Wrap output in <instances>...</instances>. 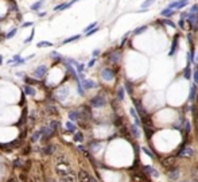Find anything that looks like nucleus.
Segmentation results:
<instances>
[{
  "instance_id": "393cba45",
  "label": "nucleus",
  "mask_w": 198,
  "mask_h": 182,
  "mask_svg": "<svg viewBox=\"0 0 198 182\" xmlns=\"http://www.w3.org/2000/svg\"><path fill=\"white\" fill-rule=\"evenodd\" d=\"M154 3H155V0H147V1H144V3L142 4V8H148V7L152 6Z\"/></svg>"
},
{
  "instance_id": "49530a36",
  "label": "nucleus",
  "mask_w": 198,
  "mask_h": 182,
  "mask_svg": "<svg viewBox=\"0 0 198 182\" xmlns=\"http://www.w3.org/2000/svg\"><path fill=\"white\" fill-rule=\"evenodd\" d=\"M94 65V59H92L91 62H89V65H88V66H89V68H92V66H93Z\"/></svg>"
},
{
  "instance_id": "bb28decb",
  "label": "nucleus",
  "mask_w": 198,
  "mask_h": 182,
  "mask_svg": "<svg viewBox=\"0 0 198 182\" xmlns=\"http://www.w3.org/2000/svg\"><path fill=\"white\" fill-rule=\"evenodd\" d=\"M74 140H76V142H82V140H84V136H82L81 132H77L76 135H74Z\"/></svg>"
},
{
  "instance_id": "79ce46f5",
  "label": "nucleus",
  "mask_w": 198,
  "mask_h": 182,
  "mask_svg": "<svg viewBox=\"0 0 198 182\" xmlns=\"http://www.w3.org/2000/svg\"><path fill=\"white\" fill-rule=\"evenodd\" d=\"M20 179L26 182V181H27V174H26V173H22V174H20Z\"/></svg>"
},
{
  "instance_id": "6ab92c4d",
  "label": "nucleus",
  "mask_w": 198,
  "mask_h": 182,
  "mask_svg": "<svg viewBox=\"0 0 198 182\" xmlns=\"http://www.w3.org/2000/svg\"><path fill=\"white\" fill-rule=\"evenodd\" d=\"M177 42H178V35H175L174 41H172V46H171V50H170L169 56H174V51H175V49H177Z\"/></svg>"
},
{
  "instance_id": "c756f323",
  "label": "nucleus",
  "mask_w": 198,
  "mask_h": 182,
  "mask_svg": "<svg viewBox=\"0 0 198 182\" xmlns=\"http://www.w3.org/2000/svg\"><path fill=\"white\" fill-rule=\"evenodd\" d=\"M80 38V35H74V37H70V38H67V39H65L64 41V43H69V42H73V41H77V39Z\"/></svg>"
},
{
  "instance_id": "f3484780",
  "label": "nucleus",
  "mask_w": 198,
  "mask_h": 182,
  "mask_svg": "<svg viewBox=\"0 0 198 182\" xmlns=\"http://www.w3.org/2000/svg\"><path fill=\"white\" fill-rule=\"evenodd\" d=\"M26 120H27V108H23V113H22V116H20V120H19V126L20 124H24L26 123Z\"/></svg>"
},
{
  "instance_id": "c85d7f7f",
  "label": "nucleus",
  "mask_w": 198,
  "mask_h": 182,
  "mask_svg": "<svg viewBox=\"0 0 198 182\" xmlns=\"http://www.w3.org/2000/svg\"><path fill=\"white\" fill-rule=\"evenodd\" d=\"M45 46H53L51 42H47V41H42L38 43V47H45Z\"/></svg>"
},
{
  "instance_id": "9b49d317",
  "label": "nucleus",
  "mask_w": 198,
  "mask_h": 182,
  "mask_svg": "<svg viewBox=\"0 0 198 182\" xmlns=\"http://www.w3.org/2000/svg\"><path fill=\"white\" fill-rule=\"evenodd\" d=\"M179 155L181 156H191V155H194V151H193V148H185V150H182L181 153H179Z\"/></svg>"
},
{
  "instance_id": "1a4fd4ad",
  "label": "nucleus",
  "mask_w": 198,
  "mask_h": 182,
  "mask_svg": "<svg viewBox=\"0 0 198 182\" xmlns=\"http://www.w3.org/2000/svg\"><path fill=\"white\" fill-rule=\"evenodd\" d=\"M82 85H84L85 89H92V88H94V86H96V82L92 81V80H84Z\"/></svg>"
},
{
  "instance_id": "dca6fc26",
  "label": "nucleus",
  "mask_w": 198,
  "mask_h": 182,
  "mask_svg": "<svg viewBox=\"0 0 198 182\" xmlns=\"http://www.w3.org/2000/svg\"><path fill=\"white\" fill-rule=\"evenodd\" d=\"M41 135H42L41 129H39V131H37V132H34V134H32V136H31V142H32V143L38 142L39 139H41Z\"/></svg>"
},
{
  "instance_id": "473e14b6",
  "label": "nucleus",
  "mask_w": 198,
  "mask_h": 182,
  "mask_svg": "<svg viewBox=\"0 0 198 182\" xmlns=\"http://www.w3.org/2000/svg\"><path fill=\"white\" fill-rule=\"evenodd\" d=\"M132 132H134V135L136 136V138L140 135V132H139V129H137V127H136V126H132Z\"/></svg>"
},
{
  "instance_id": "f257e3e1",
  "label": "nucleus",
  "mask_w": 198,
  "mask_h": 182,
  "mask_svg": "<svg viewBox=\"0 0 198 182\" xmlns=\"http://www.w3.org/2000/svg\"><path fill=\"white\" fill-rule=\"evenodd\" d=\"M41 132H42L41 142H43V143H47V142H49L53 136L56 135V131H54V129H51L50 127H43V128H41Z\"/></svg>"
},
{
  "instance_id": "5fc2aeb1",
  "label": "nucleus",
  "mask_w": 198,
  "mask_h": 182,
  "mask_svg": "<svg viewBox=\"0 0 198 182\" xmlns=\"http://www.w3.org/2000/svg\"><path fill=\"white\" fill-rule=\"evenodd\" d=\"M197 12H198V11H197Z\"/></svg>"
},
{
  "instance_id": "a211bd4d",
  "label": "nucleus",
  "mask_w": 198,
  "mask_h": 182,
  "mask_svg": "<svg viewBox=\"0 0 198 182\" xmlns=\"http://www.w3.org/2000/svg\"><path fill=\"white\" fill-rule=\"evenodd\" d=\"M195 93H197V86L193 85L191 89H190V94H189V100L190 101H193L195 99Z\"/></svg>"
},
{
  "instance_id": "f704fd0d",
  "label": "nucleus",
  "mask_w": 198,
  "mask_h": 182,
  "mask_svg": "<svg viewBox=\"0 0 198 182\" xmlns=\"http://www.w3.org/2000/svg\"><path fill=\"white\" fill-rule=\"evenodd\" d=\"M190 74H191V73H190V68H189V66H186V69H185V78L189 80L190 78Z\"/></svg>"
},
{
  "instance_id": "a878e982",
  "label": "nucleus",
  "mask_w": 198,
  "mask_h": 182,
  "mask_svg": "<svg viewBox=\"0 0 198 182\" xmlns=\"http://www.w3.org/2000/svg\"><path fill=\"white\" fill-rule=\"evenodd\" d=\"M58 127H59V124H58V121H56V120H53L51 123H50V128L51 129H54V131L57 132V129H58Z\"/></svg>"
},
{
  "instance_id": "6e6552de",
  "label": "nucleus",
  "mask_w": 198,
  "mask_h": 182,
  "mask_svg": "<svg viewBox=\"0 0 198 182\" xmlns=\"http://www.w3.org/2000/svg\"><path fill=\"white\" fill-rule=\"evenodd\" d=\"M61 182H76V177L74 174H66V175L61 177Z\"/></svg>"
},
{
  "instance_id": "a19ab883",
  "label": "nucleus",
  "mask_w": 198,
  "mask_h": 182,
  "mask_svg": "<svg viewBox=\"0 0 198 182\" xmlns=\"http://www.w3.org/2000/svg\"><path fill=\"white\" fill-rule=\"evenodd\" d=\"M164 24H169V26H170V27H175V24H174V23H172V22H171V20H169V19H167V20H164Z\"/></svg>"
},
{
  "instance_id": "f03ea898",
  "label": "nucleus",
  "mask_w": 198,
  "mask_h": 182,
  "mask_svg": "<svg viewBox=\"0 0 198 182\" xmlns=\"http://www.w3.org/2000/svg\"><path fill=\"white\" fill-rule=\"evenodd\" d=\"M105 103H107V100H105V97H102V96H96V97H93V99H92V101H91V104H92L93 107H96V108L104 107Z\"/></svg>"
},
{
  "instance_id": "4468645a",
  "label": "nucleus",
  "mask_w": 198,
  "mask_h": 182,
  "mask_svg": "<svg viewBox=\"0 0 198 182\" xmlns=\"http://www.w3.org/2000/svg\"><path fill=\"white\" fill-rule=\"evenodd\" d=\"M30 167H31V161H26V162H23V166H22V171L27 174V173L30 171Z\"/></svg>"
},
{
  "instance_id": "de8ad7c7",
  "label": "nucleus",
  "mask_w": 198,
  "mask_h": 182,
  "mask_svg": "<svg viewBox=\"0 0 198 182\" xmlns=\"http://www.w3.org/2000/svg\"><path fill=\"white\" fill-rule=\"evenodd\" d=\"M99 53H100L99 50H94V51H93V56H94V57H96V56H99Z\"/></svg>"
},
{
  "instance_id": "3c124183",
  "label": "nucleus",
  "mask_w": 198,
  "mask_h": 182,
  "mask_svg": "<svg viewBox=\"0 0 198 182\" xmlns=\"http://www.w3.org/2000/svg\"><path fill=\"white\" fill-rule=\"evenodd\" d=\"M91 182H97V181H96V179H94V178H92V179H91Z\"/></svg>"
},
{
  "instance_id": "a18cd8bd",
  "label": "nucleus",
  "mask_w": 198,
  "mask_h": 182,
  "mask_svg": "<svg viewBox=\"0 0 198 182\" xmlns=\"http://www.w3.org/2000/svg\"><path fill=\"white\" fill-rule=\"evenodd\" d=\"M143 151H144V153L147 154V155H150V156H152V154L150 153V150H147V148H143Z\"/></svg>"
},
{
  "instance_id": "5701e85b",
  "label": "nucleus",
  "mask_w": 198,
  "mask_h": 182,
  "mask_svg": "<svg viewBox=\"0 0 198 182\" xmlns=\"http://www.w3.org/2000/svg\"><path fill=\"white\" fill-rule=\"evenodd\" d=\"M146 30H147V26H142V27H137V29H136V30H135V31H134V34H135V35H139V34H142V32H143V31H146Z\"/></svg>"
},
{
  "instance_id": "aec40b11",
  "label": "nucleus",
  "mask_w": 198,
  "mask_h": 182,
  "mask_svg": "<svg viewBox=\"0 0 198 182\" xmlns=\"http://www.w3.org/2000/svg\"><path fill=\"white\" fill-rule=\"evenodd\" d=\"M174 14H175V11H172V10H170V8H166L162 11V15H163V16H172Z\"/></svg>"
},
{
  "instance_id": "412c9836",
  "label": "nucleus",
  "mask_w": 198,
  "mask_h": 182,
  "mask_svg": "<svg viewBox=\"0 0 198 182\" xmlns=\"http://www.w3.org/2000/svg\"><path fill=\"white\" fill-rule=\"evenodd\" d=\"M24 91H26V93L30 94V96H34V94H35V89H32L30 85H26V86H24Z\"/></svg>"
},
{
  "instance_id": "4be33fe9",
  "label": "nucleus",
  "mask_w": 198,
  "mask_h": 182,
  "mask_svg": "<svg viewBox=\"0 0 198 182\" xmlns=\"http://www.w3.org/2000/svg\"><path fill=\"white\" fill-rule=\"evenodd\" d=\"M111 61L115 62V64H117V62L120 61V54H119V53H113V54L111 56Z\"/></svg>"
},
{
  "instance_id": "c9c22d12",
  "label": "nucleus",
  "mask_w": 198,
  "mask_h": 182,
  "mask_svg": "<svg viewBox=\"0 0 198 182\" xmlns=\"http://www.w3.org/2000/svg\"><path fill=\"white\" fill-rule=\"evenodd\" d=\"M26 82L27 84H39V81H37L34 78H27V77H26Z\"/></svg>"
},
{
  "instance_id": "7ed1b4c3",
  "label": "nucleus",
  "mask_w": 198,
  "mask_h": 182,
  "mask_svg": "<svg viewBox=\"0 0 198 182\" xmlns=\"http://www.w3.org/2000/svg\"><path fill=\"white\" fill-rule=\"evenodd\" d=\"M101 77L105 80V81H112V80L115 78V73H113V70H112V69L105 68L104 70L101 72Z\"/></svg>"
},
{
  "instance_id": "7c9ffc66",
  "label": "nucleus",
  "mask_w": 198,
  "mask_h": 182,
  "mask_svg": "<svg viewBox=\"0 0 198 182\" xmlns=\"http://www.w3.org/2000/svg\"><path fill=\"white\" fill-rule=\"evenodd\" d=\"M117 96H119V100H123L124 99V89L120 88L119 92H117Z\"/></svg>"
},
{
  "instance_id": "e433bc0d",
  "label": "nucleus",
  "mask_w": 198,
  "mask_h": 182,
  "mask_svg": "<svg viewBox=\"0 0 198 182\" xmlns=\"http://www.w3.org/2000/svg\"><path fill=\"white\" fill-rule=\"evenodd\" d=\"M96 26H97L96 22H94V23H92L91 26H88L86 29H85V32H88V31H91V30H93V27H96Z\"/></svg>"
},
{
  "instance_id": "72a5a7b5",
  "label": "nucleus",
  "mask_w": 198,
  "mask_h": 182,
  "mask_svg": "<svg viewBox=\"0 0 198 182\" xmlns=\"http://www.w3.org/2000/svg\"><path fill=\"white\" fill-rule=\"evenodd\" d=\"M51 57H53V58H54V59H57V61H61V56H59V53H57V51H54V53H53L51 54Z\"/></svg>"
},
{
  "instance_id": "ea45409f",
  "label": "nucleus",
  "mask_w": 198,
  "mask_h": 182,
  "mask_svg": "<svg viewBox=\"0 0 198 182\" xmlns=\"http://www.w3.org/2000/svg\"><path fill=\"white\" fill-rule=\"evenodd\" d=\"M49 112L50 113H53V115H57V108H54V107H49Z\"/></svg>"
},
{
  "instance_id": "cd10ccee",
  "label": "nucleus",
  "mask_w": 198,
  "mask_h": 182,
  "mask_svg": "<svg viewBox=\"0 0 198 182\" xmlns=\"http://www.w3.org/2000/svg\"><path fill=\"white\" fill-rule=\"evenodd\" d=\"M30 153H31V146H26L22 151V155H28Z\"/></svg>"
},
{
  "instance_id": "58836bf2",
  "label": "nucleus",
  "mask_w": 198,
  "mask_h": 182,
  "mask_svg": "<svg viewBox=\"0 0 198 182\" xmlns=\"http://www.w3.org/2000/svg\"><path fill=\"white\" fill-rule=\"evenodd\" d=\"M42 3H43V0H41V1H38V3H37V4H34V6H32L31 8H32V10H38L39 7L42 6Z\"/></svg>"
},
{
  "instance_id": "4c0bfd02",
  "label": "nucleus",
  "mask_w": 198,
  "mask_h": 182,
  "mask_svg": "<svg viewBox=\"0 0 198 182\" xmlns=\"http://www.w3.org/2000/svg\"><path fill=\"white\" fill-rule=\"evenodd\" d=\"M15 34H16V29H14V30H12V31H9L8 32V34H7V38H12V37H14L15 35Z\"/></svg>"
},
{
  "instance_id": "09e8293b",
  "label": "nucleus",
  "mask_w": 198,
  "mask_h": 182,
  "mask_svg": "<svg viewBox=\"0 0 198 182\" xmlns=\"http://www.w3.org/2000/svg\"><path fill=\"white\" fill-rule=\"evenodd\" d=\"M32 23H26V24H23V27H28V26H31Z\"/></svg>"
},
{
  "instance_id": "c03bdc74",
  "label": "nucleus",
  "mask_w": 198,
  "mask_h": 182,
  "mask_svg": "<svg viewBox=\"0 0 198 182\" xmlns=\"http://www.w3.org/2000/svg\"><path fill=\"white\" fill-rule=\"evenodd\" d=\"M194 80H195V82L198 84V69L195 70V73H194Z\"/></svg>"
},
{
  "instance_id": "603ef678",
  "label": "nucleus",
  "mask_w": 198,
  "mask_h": 182,
  "mask_svg": "<svg viewBox=\"0 0 198 182\" xmlns=\"http://www.w3.org/2000/svg\"><path fill=\"white\" fill-rule=\"evenodd\" d=\"M1 62H3V58H1V57H0V64H1Z\"/></svg>"
},
{
  "instance_id": "b1692460",
  "label": "nucleus",
  "mask_w": 198,
  "mask_h": 182,
  "mask_svg": "<svg viewBox=\"0 0 198 182\" xmlns=\"http://www.w3.org/2000/svg\"><path fill=\"white\" fill-rule=\"evenodd\" d=\"M66 127H67V131H69V132H74V131H76V127H74V124L72 123V121H67Z\"/></svg>"
},
{
  "instance_id": "6e6d98bb",
  "label": "nucleus",
  "mask_w": 198,
  "mask_h": 182,
  "mask_svg": "<svg viewBox=\"0 0 198 182\" xmlns=\"http://www.w3.org/2000/svg\"><path fill=\"white\" fill-rule=\"evenodd\" d=\"M194 182H195V181H194Z\"/></svg>"
},
{
  "instance_id": "f8f14e48",
  "label": "nucleus",
  "mask_w": 198,
  "mask_h": 182,
  "mask_svg": "<svg viewBox=\"0 0 198 182\" xmlns=\"http://www.w3.org/2000/svg\"><path fill=\"white\" fill-rule=\"evenodd\" d=\"M144 170L148 171V173L151 174L152 177H155V178H156V177H159V173H158V171L155 170L154 167H151V166H146V167H144Z\"/></svg>"
},
{
  "instance_id": "8fccbe9b",
  "label": "nucleus",
  "mask_w": 198,
  "mask_h": 182,
  "mask_svg": "<svg viewBox=\"0 0 198 182\" xmlns=\"http://www.w3.org/2000/svg\"><path fill=\"white\" fill-rule=\"evenodd\" d=\"M7 182H15V179H14V178H9V179H8V181H7Z\"/></svg>"
},
{
  "instance_id": "39448f33",
  "label": "nucleus",
  "mask_w": 198,
  "mask_h": 182,
  "mask_svg": "<svg viewBox=\"0 0 198 182\" xmlns=\"http://www.w3.org/2000/svg\"><path fill=\"white\" fill-rule=\"evenodd\" d=\"M91 179H92V177L88 171H85V170L78 171V181L80 182H91Z\"/></svg>"
},
{
  "instance_id": "9d476101",
  "label": "nucleus",
  "mask_w": 198,
  "mask_h": 182,
  "mask_svg": "<svg viewBox=\"0 0 198 182\" xmlns=\"http://www.w3.org/2000/svg\"><path fill=\"white\" fill-rule=\"evenodd\" d=\"M69 119H70V121L78 120V119H80V112H78V111H72V112L69 113Z\"/></svg>"
},
{
  "instance_id": "20e7f679",
  "label": "nucleus",
  "mask_w": 198,
  "mask_h": 182,
  "mask_svg": "<svg viewBox=\"0 0 198 182\" xmlns=\"http://www.w3.org/2000/svg\"><path fill=\"white\" fill-rule=\"evenodd\" d=\"M67 96H69V88H67V86H62V88H59L58 91H57V97H58L61 101H64Z\"/></svg>"
},
{
  "instance_id": "423d86ee",
  "label": "nucleus",
  "mask_w": 198,
  "mask_h": 182,
  "mask_svg": "<svg viewBox=\"0 0 198 182\" xmlns=\"http://www.w3.org/2000/svg\"><path fill=\"white\" fill-rule=\"evenodd\" d=\"M34 73H35V77H37V78H43L45 74L47 73V68L45 65H41V66H38V68L35 69Z\"/></svg>"
},
{
  "instance_id": "2f4dec72",
  "label": "nucleus",
  "mask_w": 198,
  "mask_h": 182,
  "mask_svg": "<svg viewBox=\"0 0 198 182\" xmlns=\"http://www.w3.org/2000/svg\"><path fill=\"white\" fill-rule=\"evenodd\" d=\"M23 166V162L20 161V159H16V161L14 162V167H22Z\"/></svg>"
},
{
  "instance_id": "0eeeda50",
  "label": "nucleus",
  "mask_w": 198,
  "mask_h": 182,
  "mask_svg": "<svg viewBox=\"0 0 198 182\" xmlns=\"http://www.w3.org/2000/svg\"><path fill=\"white\" fill-rule=\"evenodd\" d=\"M56 150H57V147L54 144H47V146H45L42 148V154L43 155H53V154L56 153Z\"/></svg>"
},
{
  "instance_id": "ddd939ff",
  "label": "nucleus",
  "mask_w": 198,
  "mask_h": 182,
  "mask_svg": "<svg viewBox=\"0 0 198 182\" xmlns=\"http://www.w3.org/2000/svg\"><path fill=\"white\" fill-rule=\"evenodd\" d=\"M169 177L171 179H177L178 177H179V170L178 169H172V170L169 171Z\"/></svg>"
},
{
  "instance_id": "2eb2a0df",
  "label": "nucleus",
  "mask_w": 198,
  "mask_h": 182,
  "mask_svg": "<svg viewBox=\"0 0 198 182\" xmlns=\"http://www.w3.org/2000/svg\"><path fill=\"white\" fill-rule=\"evenodd\" d=\"M174 158H166V159H163V166H169V169L170 167H172V166H174Z\"/></svg>"
},
{
  "instance_id": "37998d69",
  "label": "nucleus",
  "mask_w": 198,
  "mask_h": 182,
  "mask_svg": "<svg viewBox=\"0 0 198 182\" xmlns=\"http://www.w3.org/2000/svg\"><path fill=\"white\" fill-rule=\"evenodd\" d=\"M96 31H97V29H93V30H91V31H88V32H86V35H92V34H94Z\"/></svg>"
},
{
  "instance_id": "864d4df0",
  "label": "nucleus",
  "mask_w": 198,
  "mask_h": 182,
  "mask_svg": "<svg viewBox=\"0 0 198 182\" xmlns=\"http://www.w3.org/2000/svg\"><path fill=\"white\" fill-rule=\"evenodd\" d=\"M182 182H186V181H182Z\"/></svg>"
}]
</instances>
